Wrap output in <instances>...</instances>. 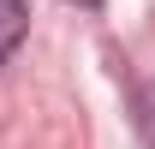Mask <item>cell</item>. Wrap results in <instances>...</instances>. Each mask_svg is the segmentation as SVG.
<instances>
[{
    "label": "cell",
    "mask_w": 155,
    "mask_h": 149,
    "mask_svg": "<svg viewBox=\"0 0 155 149\" xmlns=\"http://www.w3.org/2000/svg\"><path fill=\"white\" fill-rule=\"evenodd\" d=\"M143 131H149V143H155V84L143 90Z\"/></svg>",
    "instance_id": "obj_2"
},
{
    "label": "cell",
    "mask_w": 155,
    "mask_h": 149,
    "mask_svg": "<svg viewBox=\"0 0 155 149\" xmlns=\"http://www.w3.org/2000/svg\"><path fill=\"white\" fill-rule=\"evenodd\" d=\"M24 36H30V6L24 0H0V66L18 54Z\"/></svg>",
    "instance_id": "obj_1"
},
{
    "label": "cell",
    "mask_w": 155,
    "mask_h": 149,
    "mask_svg": "<svg viewBox=\"0 0 155 149\" xmlns=\"http://www.w3.org/2000/svg\"><path fill=\"white\" fill-rule=\"evenodd\" d=\"M72 6H84V12H96V6H101V0H72Z\"/></svg>",
    "instance_id": "obj_3"
}]
</instances>
